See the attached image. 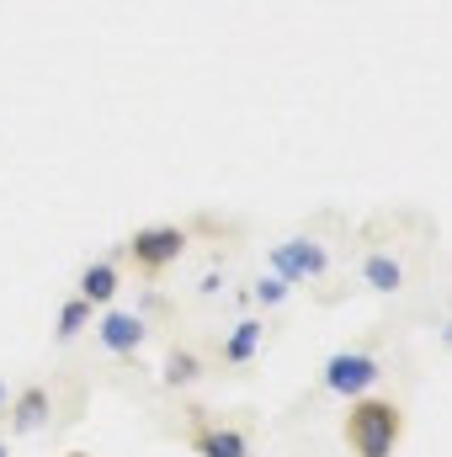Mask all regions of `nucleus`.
<instances>
[{
    "instance_id": "f257e3e1",
    "label": "nucleus",
    "mask_w": 452,
    "mask_h": 457,
    "mask_svg": "<svg viewBox=\"0 0 452 457\" xmlns=\"http://www.w3.org/2000/svg\"><path fill=\"white\" fill-rule=\"evenodd\" d=\"M340 436H346L351 457H394L405 442V410L394 399H351Z\"/></svg>"
},
{
    "instance_id": "20e7f679",
    "label": "nucleus",
    "mask_w": 452,
    "mask_h": 457,
    "mask_svg": "<svg viewBox=\"0 0 452 457\" xmlns=\"http://www.w3.org/2000/svg\"><path fill=\"white\" fill-rule=\"evenodd\" d=\"M266 271L282 277L288 287H304V282H320L331 277V245L320 234H293V239H277L266 250Z\"/></svg>"
},
{
    "instance_id": "2eb2a0df",
    "label": "nucleus",
    "mask_w": 452,
    "mask_h": 457,
    "mask_svg": "<svg viewBox=\"0 0 452 457\" xmlns=\"http://www.w3.org/2000/svg\"><path fill=\"white\" fill-rule=\"evenodd\" d=\"M5 404H11V383L0 378V415H5Z\"/></svg>"
},
{
    "instance_id": "9d476101",
    "label": "nucleus",
    "mask_w": 452,
    "mask_h": 457,
    "mask_svg": "<svg viewBox=\"0 0 452 457\" xmlns=\"http://www.w3.org/2000/svg\"><path fill=\"white\" fill-rule=\"evenodd\" d=\"M362 287H372L378 298H394L405 282H410V266L399 261V255H389V250H372V255H362Z\"/></svg>"
},
{
    "instance_id": "9b49d317",
    "label": "nucleus",
    "mask_w": 452,
    "mask_h": 457,
    "mask_svg": "<svg viewBox=\"0 0 452 457\" xmlns=\"http://www.w3.org/2000/svg\"><path fill=\"white\" fill-rule=\"evenodd\" d=\"M203 372H208V356H203V351H192V345H171V351H165V361H160V383H165L171 394L192 388Z\"/></svg>"
},
{
    "instance_id": "423d86ee",
    "label": "nucleus",
    "mask_w": 452,
    "mask_h": 457,
    "mask_svg": "<svg viewBox=\"0 0 452 457\" xmlns=\"http://www.w3.org/2000/svg\"><path fill=\"white\" fill-rule=\"evenodd\" d=\"M192 453L197 457H250V431L245 426H229V420H208L203 410H192Z\"/></svg>"
},
{
    "instance_id": "ddd939ff",
    "label": "nucleus",
    "mask_w": 452,
    "mask_h": 457,
    "mask_svg": "<svg viewBox=\"0 0 452 457\" xmlns=\"http://www.w3.org/2000/svg\"><path fill=\"white\" fill-rule=\"evenodd\" d=\"M245 298H250V303H261V309H282V303L293 298V287H288L282 277H272V271H255V277H250V287H245Z\"/></svg>"
},
{
    "instance_id": "dca6fc26",
    "label": "nucleus",
    "mask_w": 452,
    "mask_h": 457,
    "mask_svg": "<svg viewBox=\"0 0 452 457\" xmlns=\"http://www.w3.org/2000/svg\"><path fill=\"white\" fill-rule=\"evenodd\" d=\"M442 341H448V345H452V320H448V325H442Z\"/></svg>"
},
{
    "instance_id": "f3484780",
    "label": "nucleus",
    "mask_w": 452,
    "mask_h": 457,
    "mask_svg": "<svg viewBox=\"0 0 452 457\" xmlns=\"http://www.w3.org/2000/svg\"><path fill=\"white\" fill-rule=\"evenodd\" d=\"M0 457H11V442H0Z\"/></svg>"
},
{
    "instance_id": "1a4fd4ad",
    "label": "nucleus",
    "mask_w": 452,
    "mask_h": 457,
    "mask_svg": "<svg viewBox=\"0 0 452 457\" xmlns=\"http://www.w3.org/2000/svg\"><path fill=\"white\" fill-rule=\"evenodd\" d=\"M261 341H266V320H261V314H239V320L229 325L224 345H219L224 367H250V361L261 356Z\"/></svg>"
},
{
    "instance_id": "f8f14e48",
    "label": "nucleus",
    "mask_w": 452,
    "mask_h": 457,
    "mask_svg": "<svg viewBox=\"0 0 452 457\" xmlns=\"http://www.w3.org/2000/svg\"><path fill=\"white\" fill-rule=\"evenodd\" d=\"M91 320H96V309H91L80 293H70V298L59 303V320H54V345H70L86 325H91Z\"/></svg>"
},
{
    "instance_id": "f03ea898",
    "label": "nucleus",
    "mask_w": 452,
    "mask_h": 457,
    "mask_svg": "<svg viewBox=\"0 0 452 457\" xmlns=\"http://www.w3.org/2000/svg\"><path fill=\"white\" fill-rule=\"evenodd\" d=\"M383 383V351L378 345H340L320 367V388L331 399H367Z\"/></svg>"
},
{
    "instance_id": "6e6552de",
    "label": "nucleus",
    "mask_w": 452,
    "mask_h": 457,
    "mask_svg": "<svg viewBox=\"0 0 452 457\" xmlns=\"http://www.w3.org/2000/svg\"><path fill=\"white\" fill-rule=\"evenodd\" d=\"M75 293H80L91 309H113L117 298H122V261H117V255H102V261L80 266Z\"/></svg>"
},
{
    "instance_id": "0eeeda50",
    "label": "nucleus",
    "mask_w": 452,
    "mask_h": 457,
    "mask_svg": "<svg viewBox=\"0 0 452 457\" xmlns=\"http://www.w3.org/2000/svg\"><path fill=\"white\" fill-rule=\"evenodd\" d=\"M5 415H11V436L48 431V426H54V388H48V383H27V388H16L11 404H5Z\"/></svg>"
},
{
    "instance_id": "7ed1b4c3",
    "label": "nucleus",
    "mask_w": 452,
    "mask_h": 457,
    "mask_svg": "<svg viewBox=\"0 0 452 457\" xmlns=\"http://www.w3.org/2000/svg\"><path fill=\"white\" fill-rule=\"evenodd\" d=\"M187 239H192L187 224H144V228H133V239L122 245V261H128L144 282H155V277H165V271L187 255Z\"/></svg>"
},
{
    "instance_id": "a211bd4d",
    "label": "nucleus",
    "mask_w": 452,
    "mask_h": 457,
    "mask_svg": "<svg viewBox=\"0 0 452 457\" xmlns=\"http://www.w3.org/2000/svg\"><path fill=\"white\" fill-rule=\"evenodd\" d=\"M64 457H91V453H64Z\"/></svg>"
},
{
    "instance_id": "4468645a",
    "label": "nucleus",
    "mask_w": 452,
    "mask_h": 457,
    "mask_svg": "<svg viewBox=\"0 0 452 457\" xmlns=\"http://www.w3.org/2000/svg\"><path fill=\"white\" fill-rule=\"evenodd\" d=\"M197 293H203V298L224 293V271H203V277H197Z\"/></svg>"
},
{
    "instance_id": "39448f33",
    "label": "nucleus",
    "mask_w": 452,
    "mask_h": 457,
    "mask_svg": "<svg viewBox=\"0 0 452 457\" xmlns=\"http://www.w3.org/2000/svg\"><path fill=\"white\" fill-rule=\"evenodd\" d=\"M96 341H102V351L107 356H117V361H133L144 345H149V320L138 314V309H107L102 320H96Z\"/></svg>"
}]
</instances>
